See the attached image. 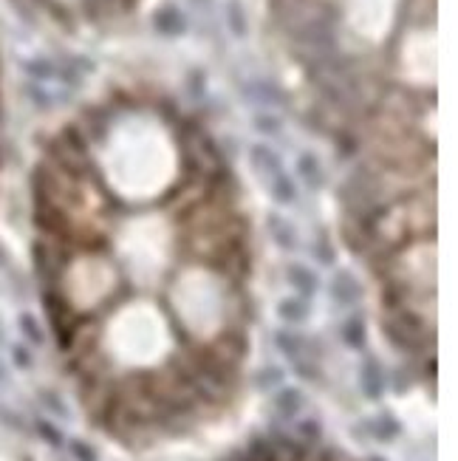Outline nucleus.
Instances as JSON below:
<instances>
[{
  "instance_id": "ddd939ff",
  "label": "nucleus",
  "mask_w": 458,
  "mask_h": 461,
  "mask_svg": "<svg viewBox=\"0 0 458 461\" xmlns=\"http://www.w3.org/2000/svg\"><path fill=\"white\" fill-rule=\"evenodd\" d=\"M3 379H6V371H3V365H0V382H3Z\"/></svg>"
},
{
  "instance_id": "1a4fd4ad",
  "label": "nucleus",
  "mask_w": 458,
  "mask_h": 461,
  "mask_svg": "<svg viewBox=\"0 0 458 461\" xmlns=\"http://www.w3.org/2000/svg\"><path fill=\"white\" fill-rule=\"evenodd\" d=\"M37 433H40L51 448H60V445H62V433H60L54 425H48V422H37Z\"/></svg>"
},
{
  "instance_id": "f8f14e48",
  "label": "nucleus",
  "mask_w": 458,
  "mask_h": 461,
  "mask_svg": "<svg viewBox=\"0 0 458 461\" xmlns=\"http://www.w3.org/2000/svg\"><path fill=\"white\" fill-rule=\"evenodd\" d=\"M43 399L48 402V411H54V413H60V416H68V411H65V405L54 396V394H43Z\"/></svg>"
},
{
  "instance_id": "0eeeda50",
  "label": "nucleus",
  "mask_w": 458,
  "mask_h": 461,
  "mask_svg": "<svg viewBox=\"0 0 458 461\" xmlns=\"http://www.w3.org/2000/svg\"><path fill=\"white\" fill-rule=\"evenodd\" d=\"M280 317H283V320H294V323H297V320H303V317H306V306H303V303H297V300H283V303H280Z\"/></svg>"
},
{
  "instance_id": "f257e3e1",
  "label": "nucleus",
  "mask_w": 458,
  "mask_h": 461,
  "mask_svg": "<svg viewBox=\"0 0 458 461\" xmlns=\"http://www.w3.org/2000/svg\"><path fill=\"white\" fill-rule=\"evenodd\" d=\"M362 391H365L368 399H379L382 391H385L382 371H379L376 360H365V365H362Z\"/></svg>"
},
{
  "instance_id": "20e7f679",
  "label": "nucleus",
  "mask_w": 458,
  "mask_h": 461,
  "mask_svg": "<svg viewBox=\"0 0 458 461\" xmlns=\"http://www.w3.org/2000/svg\"><path fill=\"white\" fill-rule=\"evenodd\" d=\"M156 26H159L162 31L173 34V31H181V28H184V20H181V14H179L176 9H162V11L156 14Z\"/></svg>"
},
{
  "instance_id": "f03ea898",
  "label": "nucleus",
  "mask_w": 458,
  "mask_h": 461,
  "mask_svg": "<svg viewBox=\"0 0 458 461\" xmlns=\"http://www.w3.org/2000/svg\"><path fill=\"white\" fill-rule=\"evenodd\" d=\"M342 340L351 348H362L365 345V326H362V320H348L342 326Z\"/></svg>"
},
{
  "instance_id": "9d476101",
  "label": "nucleus",
  "mask_w": 458,
  "mask_h": 461,
  "mask_svg": "<svg viewBox=\"0 0 458 461\" xmlns=\"http://www.w3.org/2000/svg\"><path fill=\"white\" fill-rule=\"evenodd\" d=\"M71 453H74V459L77 461H99L96 459V453H94V448L91 445H85V442H71Z\"/></svg>"
},
{
  "instance_id": "4468645a",
  "label": "nucleus",
  "mask_w": 458,
  "mask_h": 461,
  "mask_svg": "<svg viewBox=\"0 0 458 461\" xmlns=\"http://www.w3.org/2000/svg\"><path fill=\"white\" fill-rule=\"evenodd\" d=\"M0 345H3V326H0Z\"/></svg>"
},
{
  "instance_id": "423d86ee",
  "label": "nucleus",
  "mask_w": 458,
  "mask_h": 461,
  "mask_svg": "<svg viewBox=\"0 0 458 461\" xmlns=\"http://www.w3.org/2000/svg\"><path fill=\"white\" fill-rule=\"evenodd\" d=\"M396 433H399V422H393L388 413H385V416H379V419L374 422V436H376L379 442H391Z\"/></svg>"
},
{
  "instance_id": "2eb2a0df",
  "label": "nucleus",
  "mask_w": 458,
  "mask_h": 461,
  "mask_svg": "<svg viewBox=\"0 0 458 461\" xmlns=\"http://www.w3.org/2000/svg\"><path fill=\"white\" fill-rule=\"evenodd\" d=\"M371 461H385V459H376V456H374V459H371Z\"/></svg>"
},
{
  "instance_id": "7ed1b4c3",
  "label": "nucleus",
  "mask_w": 458,
  "mask_h": 461,
  "mask_svg": "<svg viewBox=\"0 0 458 461\" xmlns=\"http://www.w3.org/2000/svg\"><path fill=\"white\" fill-rule=\"evenodd\" d=\"M300 405H303V396H300V391H294V388H286L280 396H277V408H280V413L289 419V416H294L297 411H300Z\"/></svg>"
},
{
  "instance_id": "6e6552de",
  "label": "nucleus",
  "mask_w": 458,
  "mask_h": 461,
  "mask_svg": "<svg viewBox=\"0 0 458 461\" xmlns=\"http://www.w3.org/2000/svg\"><path fill=\"white\" fill-rule=\"evenodd\" d=\"M283 379V371L280 368H266V371H260L257 377H255V385L257 388H272V385H277Z\"/></svg>"
},
{
  "instance_id": "9b49d317",
  "label": "nucleus",
  "mask_w": 458,
  "mask_h": 461,
  "mask_svg": "<svg viewBox=\"0 0 458 461\" xmlns=\"http://www.w3.org/2000/svg\"><path fill=\"white\" fill-rule=\"evenodd\" d=\"M11 360H14L17 368H28V365H31V354H28L23 345H14V348H11Z\"/></svg>"
},
{
  "instance_id": "39448f33",
  "label": "nucleus",
  "mask_w": 458,
  "mask_h": 461,
  "mask_svg": "<svg viewBox=\"0 0 458 461\" xmlns=\"http://www.w3.org/2000/svg\"><path fill=\"white\" fill-rule=\"evenodd\" d=\"M20 331H23V337H26L28 343H34V345H43V343H45V334H43V328L37 326L34 314H20Z\"/></svg>"
}]
</instances>
